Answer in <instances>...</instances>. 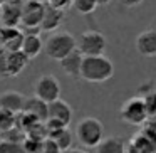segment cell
Instances as JSON below:
<instances>
[{"label": "cell", "mask_w": 156, "mask_h": 153, "mask_svg": "<svg viewBox=\"0 0 156 153\" xmlns=\"http://www.w3.org/2000/svg\"><path fill=\"white\" fill-rule=\"evenodd\" d=\"M114 76V64L111 59L102 56H91V57L82 59L81 67V79L87 82H106Z\"/></svg>", "instance_id": "obj_1"}, {"label": "cell", "mask_w": 156, "mask_h": 153, "mask_svg": "<svg viewBox=\"0 0 156 153\" xmlns=\"http://www.w3.org/2000/svg\"><path fill=\"white\" fill-rule=\"evenodd\" d=\"M76 49L77 42L71 32H52L44 44V52L54 61H62Z\"/></svg>", "instance_id": "obj_2"}, {"label": "cell", "mask_w": 156, "mask_h": 153, "mask_svg": "<svg viewBox=\"0 0 156 153\" xmlns=\"http://www.w3.org/2000/svg\"><path fill=\"white\" fill-rule=\"evenodd\" d=\"M76 138L86 148H96L104 140V125L98 118L86 116L76 126Z\"/></svg>", "instance_id": "obj_3"}, {"label": "cell", "mask_w": 156, "mask_h": 153, "mask_svg": "<svg viewBox=\"0 0 156 153\" xmlns=\"http://www.w3.org/2000/svg\"><path fill=\"white\" fill-rule=\"evenodd\" d=\"M77 42V51L81 52L84 57H91V56H102L108 47V41H106L104 34L99 31H86L76 39Z\"/></svg>", "instance_id": "obj_4"}, {"label": "cell", "mask_w": 156, "mask_h": 153, "mask_svg": "<svg viewBox=\"0 0 156 153\" xmlns=\"http://www.w3.org/2000/svg\"><path fill=\"white\" fill-rule=\"evenodd\" d=\"M119 116L124 123L131 126H141L146 123L148 115H146V106L141 96H133L122 103L119 109Z\"/></svg>", "instance_id": "obj_5"}, {"label": "cell", "mask_w": 156, "mask_h": 153, "mask_svg": "<svg viewBox=\"0 0 156 153\" xmlns=\"http://www.w3.org/2000/svg\"><path fill=\"white\" fill-rule=\"evenodd\" d=\"M45 12V4L37 0H27L22 5V15H20V25L25 31H41V22Z\"/></svg>", "instance_id": "obj_6"}, {"label": "cell", "mask_w": 156, "mask_h": 153, "mask_svg": "<svg viewBox=\"0 0 156 153\" xmlns=\"http://www.w3.org/2000/svg\"><path fill=\"white\" fill-rule=\"evenodd\" d=\"M61 82L57 81V78L52 74H44L35 81L34 93L39 99H42L44 103H52L55 99L61 98Z\"/></svg>", "instance_id": "obj_7"}, {"label": "cell", "mask_w": 156, "mask_h": 153, "mask_svg": "<svg viewBox=\"0 0 156 153\" xmlns=\"http://www.w3.org/2000/svg\"><path fill=\"white\" fill-rule=\"evenodd\" d=\"M27 64L29 59L22 54V51L5 52L0 56V78H15L27 67Z\"/></svg>", "instance_id": "obj_8"}, {"label": "cell", "mask_w": 156, "mask_h": 153, "mask_svg": "<svg viewBox=\"0 0 156 153\" xmlns=\"http://www.w3.org/2000/svg\"><path fill=\"white\" fill-rule=\"evenodd\" d=\"M136 51L144 57H156V27L148 29L136 37Z\"/></svg>", "instance_id": "obj_9"}, {"label": "cell", "mask_w": 156, "mask_h": 153, "mask_svg": "<svg viewBox=\"0 0 156 153\" xmlns=\"http://www.w3.org/2000/svg\"><path fill=\"white\" fill-rule=\"evenodd\" d=\"M0 35L4 42L5 52H17L22 49L24 42V32L17 27H2L0 25Z\"/></svg>", "instance_id": "obj_10"}, {"label": "cell", "mask_w": 156, "mask_h": 153, "mask_svg": "<svg viewBox=\"0 0 156 153\" xmlns=\"http://www.w3.org/2000/svg\"><path fill=\"white\" fill-rule=\"evenodd\" d=\"M47 118L57 119L64 126H69V123L72 121V108L69 106V103H66L64 99L59 98L55 101L49 103V116Z\"/></svg>", "instance_id": "obj_11"}, {"label": "cell", "mask_w": 156, "mask_h": 153, "mask_svg": "<svg viewBox=\"0 0 156 153\" xmlns=\"http://www.w3.org/2000/svg\"><path fill=\"white\" fill-rule=\"evenodd\" d=\"M64 17H66V12L57 10V9L45 4V12H44V17H42V22H41V31L49 32V34L55 32L61 27Z\"/></svg>", "instance_id": "obj_12"}, {"label": "cell", "mask_w": 156, "mask_h": 153, "mask_svg": "<svg viewBox=\"0 0 156 153\" xmlns=\"http://www.w3.org/2000/svg\"><path fill=\"white\" fill-rule=\"evenodd\" d=\"M82 59L84 56L76 49L69 56H66L61 62V69L69 76L71 79H81V67H82Z\"/></svg>", "instance_id": "obj_13"}, {"label": "cell", "mask_w": 156, "mask_h": 153, "mask_svg": "<svg viewBox=\"0 0 156 153\" xmlns=\"http://www.w3.org/2000/svg\"><path fill=\"white\" fill-rule=\"evenodd\" d=\"M22 111L30 115V116H34V118H37L39 121L45 123V119H47V116H49V104L44 103L42 99H39L37 96H32V98H25L24 109H22Z\"/></svg>", "instance_id": "obj_14"}, {"label": "cell", "mask_w": 156, "mask_h": 153, "mask_svg": "<svg viewBox=\"0 0 156 153\" xmlns=\"http://www.w3.org/2000/svg\"><path fill=\"white\" fill-rule=\"evenodd\" d=\"M24 103H25V96L17 91H5L4 94H0V108L9 109L15 115L22 113Z\"/></svg>", "instance_id": "obj_15"}, {"label": "cell", "mask_w": 156, "mask_h": 153, "mask_svg": "<svg viewBox=\"0 0 156 153\" xmlns=\"http://www.w3.org/2000/svg\"><path fill=\"white\" fill-rule=\"evenodd\" d=\"M20 51L29 61L37 57L44 51V44H42V39L39 37V34H24V42H22Z\"/></svg>", "instance_id": "obj_16"}, {"label": "cell", "mask_w": 156, "mask_h": 153, "mask_svg": "<svg viewBox=\"0 0 156 153\" xmlns=\"http://www.w3.org/2000/svg\"><path fill=\"white\" fill-rule=\"evenodd\" d=\"M96 153H126V145L121 136H108L98 146Z\"/></svg>", "instance_id": "obj_17"}, {"label": "cell", "mask_w": 156, "mask_h": 153, "mask_svg": "<svg viewBox=\"0 0 156 153\" xmlns=\"http://www.w3.org/2000/svg\"><path fill=\"white\" fill-rule=\"evenodd\" d=\"M47 138L54 140V141L57 143V146L61 148L62 153L67 151V150L71 148V145H72V133L69 131L67 126H66V128H61V129H55V131H51Z\"/></svg>", "instance_id": "obj_18"}, {"label": "cell", "mask_w": 156, "mask_h": 153, "mask_svg": "<svg viewBox=\"0 0 156 153\" xmlns=\"http://www.w3.org/2000/svg\"><path fill=\"white\" fill-rule=\"evenodd\" d=\"M141 98H143L144 106H146V115H148V119L156 121V89L144 91Z\"/></svg>", "instance_id": "obj_19"}, {"label": "cell", "mask_w": 156, "mask_h": 153, "mask_svg": "<svg viewBox=\"0 0 156 153\" xmlns=\"http://www.w3.org/2000/svg\"><path fill=\"white\" fill-rule=\"evenodd\" d=\"M15 126H17V115L9 109L0 108V133H5Z\"/></svg>", "instance_id": "obj_20"}, {"label": "cell", "mask_w": 156, "mask_h": 153, "mask_svg": "<svg viewBox=\"0 0 156 153\" xmlns=\"http://www.w3.org/2000/svg\"><path fill=\"white\" fill-rule=\"evenodd\" d=\"M98 0H72V7L81 15H89L98 9Z\"/></svg>", "instance_id": "obj_21"}, {"label": "cell", "mask_w": 156, "mask_h": 153, "mask_svg": "<svg viewBox=\"0 0 156 153\" xmlns=\"http://www.w3.org/2000/svg\"><path fill=\"white\" fill-rule=\"evenodd\" d=\"M2 138L7 140V141H10V143H15V145H20V143L27 138V135H25L19 126H15V128L9 129V131L2 133Z\"/></svg>", "instance_id": "obj_22"}, {"label": "cell", "mask_w": 156, "mask_h": 153, "mask_svg": "<svg viewBox=\"0 0 156 153\" xmlns=\"http://www.w3.org/2000/svg\"><path fill=\"white\" fill-rule=\"evenodd\" d=\"M41 143L42 141H37V140H32L27 136L19 145V153H41Z\"/></svg>", "instance_id": "obj_23"}, {"label": "cell", "mask_w": 156, "mask_h": 153, "mask_svg": "<svg viewBox=\"0 0 156 153\" xmlns=\"http://www.w3.org/2000/svg\"><path fill=\"white\" fill-rule=\"evenodd\" d=\"M41 153H62L61 148L57 146V143L51 138H45L41 143Z\"/></svg>", "instance_id": "obj_24"}, {"label": "cell", "mask_w": 156, "mask_h": 153, "mask_svg": "<svg viewBox=\"0 0 156 153\" xmlns=\"http://www.w3.org/2000/svg\"><path fill=\"white\" fill-rule=\"evenodd\" d=\"M0 153H19V145L0 138Z\"/></svg>", "instance_id": "obj_25"}, {"label": "cell", "mask_w": 156, "mask_h": 153, "mask_svg": "<svg viewBox=\"0 0 156 153\" xmlns=\"http://www.w3.org/2000/svg\"><path fill=\"white\" fill-rule=\"evenodd\" d=\"M47 5L57 9V10L66 12V9H69L72 5V0H47Z\"/></svg>", "instance_id": "obj_26"}, {"label": "cell", "mask_w": 156, "mask_h": 153, "mask_svg": "<svg viewBox=\"0 0 156 153\" xmlns=\"http://www.w3.org/2000/svg\"><path fill=\"white\" fill-rule=\"evenodd\" d=\"M144 0H119V4L122 5V7L126 9H131V7H138V5H141Z\"/></svg>", "instance_id": "obj_27"}, {"label": "cell", "mask_w": 156, "mask_h": 153, "mask_svg": "<svg viewBox=\"0 0 156 153\" xmlns=\"http://www.w3.org/2000/svg\"><path fill=\"white\" fill-rule=\"evenodd\" d=\"M64 153H86V151H82V150H76V148H69L67 151H64Z\"/></svg>", "instance_id": "obj_28"}, {"label": "cell", "mask_w": 156, "mask_h": 153, "mask_svg": "<svg viewBox=\"0 0 156 153\" xmlns=\"http://www.w3.org/2000/svg\"><path fill=\"white\" fill-rule=\"evenodd\" d=\"M5 54V49H4V42H2V35H0V56Z\"/></svg>", "instance_id": "obj_29"}, {"label": "cell", "mask_w": 156, "mask_h": 153, "mask_svg": "<svg viewBox=\"0 0 156 153\" xmlns=\"http://www.w3.org/2000/svg\"><path fill=\"white\" fill-rule=\"evenodd\" d=\"M109 2H111V0H98L99 5H106V4H109Z\"/></svg>", "instance_id": "obj_30"}, {"label": "cell", "mask_w": 156, "mask_h": 153, "mask_svg": "<svg viewBox=\"0 0 156 153\" xmlns=\"http://www.w3.org/2000/svg\"><path fill=\"white\" fill-rule=\"evenodd\" d=\"M153 27H156V17H154V20H153Z\"/></svg>", "instance_id": "obj_31"}, {"label": "cell", "mask_w": 156, "mask_h": 153, "mask_svg": "<svg viewBox=\"0 0 156 153\" xmlns=\"http://www.w3.org/2000/svg\"><path fill=\"white\" fill-rule=\"evenodd\" d=\"M4 2H5V0H0V5H2V4H4Z\"/></svg>", "instance_id": "obj_32"}, {"label": "cell", "mask_w": 156, "mask_h": 153, "mask_svg": "<svg viewBox=\"0 0 156 153\" xmlns=\"http://www.w3.org/2000/svg\"><path fill=\"white\" fill-rule=\"evenodd\" d=\"M0 12H2V5H0Z\"/></svg>", "instance_id": "obj_33"}, {"label": "cell", "mask_w": 156, "mask_h": 153, "mask_svg": "<svg viewBox=\"0 0 156 153\" xmlns=\"http://www.w3.org/2000/svg\"><path fill=\"white\" fill-rule=\"evenodd\" d=\"M37 2H42V0H37Z\"/></svg>", "instance_id": "obj_34"}]
</instances>
